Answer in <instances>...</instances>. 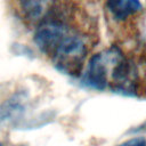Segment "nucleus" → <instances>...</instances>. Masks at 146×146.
<instances>
[{"instance_id": "f257e3e1", "label": "nucleus", "mask_w": 146, "mask_h": 146, "mask_svg": "<svg viewBox=\"0 0 146 146\" xmlns=\"http://www.w3.org/2000/svg\"><path fill=\"white\" fill-rule=\"evenodd\" d=\"M88 48L83 39L71 31L51 55L54 65L63 73L75 76L82 73Z\"/></svg>"}, {"instance_id": "f03ea898", "label": "nucleus", "mask_w": 146, "mask_h": 146, "mask_svg": "<svg viewBox=\"0 0 146 146\" xmlns=\"http://www.w3.org/2000/svg\"><path fill=\"white\" fill-rule=\"evenodd\" d=\"M122 55L121 49L114 46L95 54L89 59L84 72H82V83L94 90H105L110 83L111 70Z\"/></svg>"}, {"instance_id": "7ed1b4c3", "label": "nucleus", "mask_w": 146, "mask_h": 146, "mask_svg": "<svg viewBox=\"0 0 146 146\" xmlns=\"http://www.w3.org/2000/svg\"><path fill=\"white\" fill-rule=\"evenodd\" d=\"M139 75L136 64L122 55L111 70L108 87L113 92L125 96H136L138 90Z\"/></svg>"}, {"instance_id": "20e7f679", "label": "nucleus", "mask_w": 146, "mask_h": 146, "mask_svg": "<svg viewBox=\"0 0 146 146\" xmlns=\"http://www.w3.org/2000/svg\"><path fill=\"white\" fill-rule=\"evenodd\" d=\"M71 31L72 30L62 22L44 19L34 33V42L43 54L51 57L55 49Z\"/></svg>"}, {"instance_id": "39448f33", "label": "nucleus", "mask_w": 146, "mask_h": 146, "mask_svg": "<svg viewBox=\"0 0 146 146\" xmlns=\"http://www.w3.org/2000/svg\"><path fill=\"white\" fill-rule=\"evenodd\" d=\"M29 96L25 91H17L0 105V131L14 127L27 110Z\"/></svg>"}, {"instance_id": "423d86ee", "label": "nucleus", "mask_w": 146, "mask_h": 146, "mask_svg": "<svg viewBox=\"0 0 146 146\" xmlns=\"http://www.w3.org/2000/svg\"><path fill=\"white\" fill-rule=\"evenodd\" d=\"M106 8L113 19L124 22L143 10L140 0H106Z\"/></svg>"}, {"instance_id": "0eeeda50", "label": "nucleus", "mask_w": 146, "mask_h": 146, "mask_svg": "<svg viewBox=\"0 0 146 146\" xmlns=\"http://www.w3.org/2000/svg\"><path fill=\"white\" fill-rule=\"evenodd\" d=\"M57 0H19L22 10L31 22H42L55 7Z\"/></svg>"}, {"instance_id": "6e6552de", "label": "nucleus", "mask_w": 146, "mask_h": 146, "mask_svg": "<svg viewBox=\"0 0 146 146\" xmlns=\"http://www.w3.org/2000/svg\"><path fill=\"white\" fill-rule=\"evenodd\" d=\"M116 146H146V139L144 137H136L127 141H123Z\"/></svg>"}, {"instance_id": "1a4fd4ad", "label": "nucleus", "mask_w": 146, "mask_h": 146, "mask_svg": "<svg viewBox=\"0 0 146 146\" xmlns=\"http://www.w3.org/2000/svg\"><path fill=\"white\" fill-rule=\"evenodd\" d=\"M0 146H3V144H2V143H1V141H0Z\"/></svg>"}]
</instances>
